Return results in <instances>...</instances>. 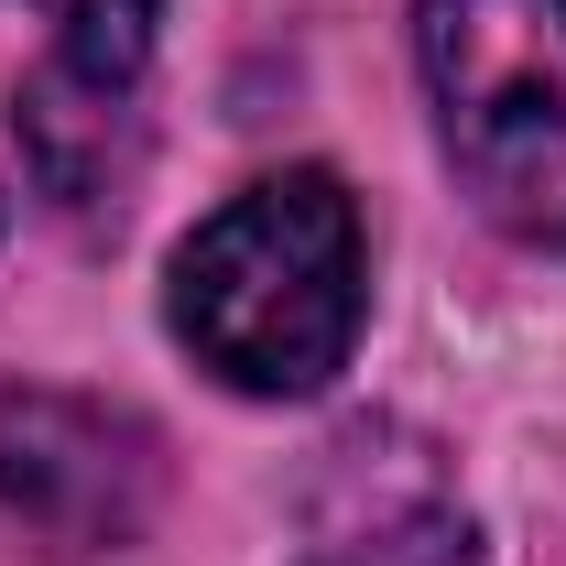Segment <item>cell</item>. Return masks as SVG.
<instances>
[{"label":"cell","mask_w":566,"mask_h":566,"mask_svg":"<svg viewBox=\"0 0 566 566\" xmlns=\"http://www.w3.org/2000/svg\"><path fill=\"white\" fill-rule=\"evenodd\" d=\"M55 22V66L87 76V87H132L142 55H153V11L164 0H33Z\"/></svg>","instance_id":"5b68a950"},{"label":"cell","mask_w":566,"mask_h":566,"mask_svg":"<svg viewBox=\"0 0 566 566\" xmlns=\"http://www.w3.org/2000/svg\"><path fill=\"white\" fill-rule=\"evenodd\" d=\"M305 566H469V523H458L436 491L370 501V512H349V523H327Z\"/></svg>","instance_id":"277c9868"},{"label":"cell","mask_w":566,"mask_h":566,"mask_svg":"<svg viewBox=\"0 0 566 566\" xmlns=\"http://www.w3.org/2000/svg\"><path fill=\"white\" fill-rule=\"evenodd\" d=\"M447 164L480 208L566 251V0H415Z\"/></svg>","instance_id":"7a4b0ae2"},{"label":"cell","mask_w":566,"mask_h":566,"mask_svg":"<svg viewBox=\"0 0 566 566\" xmlns=\"http://www.w3.org/2000/svg\"><path fill=\"white\" fill-rule=\"evenodd\" d=\"M359 305H370L359 208L316 164L240 186L175 251V338L229 392H273V403L327 392L359 349Z\"/></svg>","instance_id":"6da1fadb"},{"label":"cell","mask_w":566,"mask_h":566,"mask_svg":"<svg viewBox=\"0 0 566 566\" xmlns=\"http://www.w3.org/2000/svg\"><path fill=\"white\" fill-rule=\"evenodd\" d=\"M164 501L153 424L87 392H0V523L33 556H109Z\"/></svg>","instance_id":"3957f363"}]
</instances>
